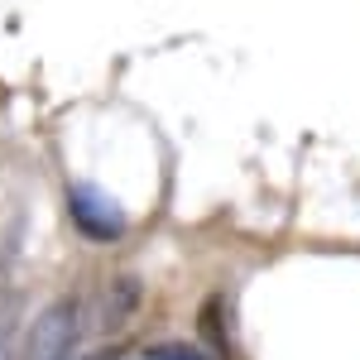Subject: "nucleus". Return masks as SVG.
<instances>
[{
    "label": "nucleus",
    "mask_w": 360,
    "mask_h": 360,
    "mask_svg": "<svg viewBox=\"0 0 360 360\" xmlns=\"http://www.w3.org/2000/svg\"><path fill=\"white\" fill-rule=\"evenodd\" d=\"M91 336V317H86V298L68 293L49 303L25 332H20V351L15 360H77L82 341Z\"/></svg>",
    "instance_id": "obj_1"
},
{
    "label": "nucleus",
    "mask_w": 360,
    "mask_h": 360,
    "mask_svg": "<svg viewBox=\"0 0 360 360\" xmlns=\"http://www.w3.org/2000/svg\"><path fill=\"white\" fill-rule=\"evenodd\" d=\"M68 212H72V226L86 240H120L125 236V212L96 183H72L68 188Z\"/></svg>",
    "instance_id": "obj_2"
},
{
    "label": "nucleus",
    "mask_w": 360,
    "mask_h": 360,
    "mask_svg": "<svg viewBox=\"0 0 360 360\" xmlns=\"http://www.w3.org/2000/svg\"><path fill=\"white\" fill-rule=\"evenodd\" d=\"M139 298H144V288H139V278L130 274H115L106 278L91 298H86V317H91V332H120L130 317L139 312Z\"/></svg>",
    "instance_id": "obj_3"
},
{
    "label": "nucleus",
    "mask_w": 360,
    "mask_h": 360,
    "mask_svg": "<svg viewBox=\"0 0 360 360\" xmlns=\"http://www.w3.org/2000/svg\"><path fill=\"white\" fill-rule=\"evenodd\" d=\"M15 336H20V322H15V307H0V360H15Z\"/></svg>",
    "instance_id": "obj_4"
},
{
    "label": "nucleus",
    "mask_w": 360,
    "mask_h": 360,
    "mask_svg": "<svg viewBox=\"0 0 360 360\" xmlns=\"http://www.w3.org/2000/svg\"><path fill=\"white\" fill-rule=\"evenodd\" d=\"M144 360H212V356H202V351H193V346H149Z\"/></svg>",
    "instance_id": "obj_5"
}]
</instances>
